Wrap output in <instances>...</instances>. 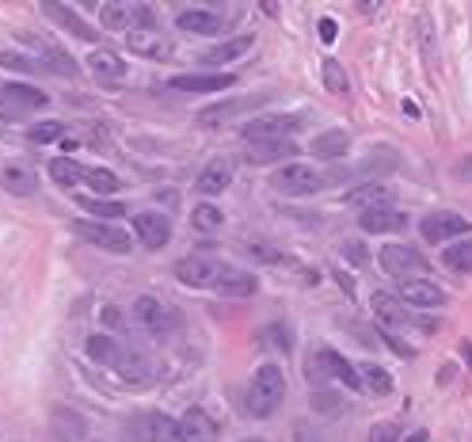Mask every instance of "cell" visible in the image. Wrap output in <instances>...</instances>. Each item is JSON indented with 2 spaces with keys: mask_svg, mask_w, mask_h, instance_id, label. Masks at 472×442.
<instances>
[{
  "mask_svg": "<svg viewBox=\"0 0 472 442\" xmlns=\"http://www.w3.org/2000/svg\"><path fill=\"white\" fill-rule=\"evenodd\" d=\"M286 401V374L282 366L263 363L260 370L251 374V385H248V412L255 419H267L274 416V408Z\"/></svg>",
  "mask_w": 472,
  "mask_h": 442,
  "instance_id": "6da1fadb",
  "label": "cell"
},
{
  "mask_svg": "<svg viewBox=\"0 0 472 442\" xmlns=\"http://www.w3.org/2000/svg\"><path fill=\"white\" fill-rule=\"evenodd\" d=\"M271 187L278 195H286V199H309V195H320L328 187V176L320 172V168L313 164H282L278 172L271 176Z\"/></svg>",
  "mask_w": 472,
  "mask_h": 442,
  "instance_id": "7a4b0ae2",
  "label": "cell"
},
{
  "mask_svg": "<svg viewBox=\"0 0 472 442\" xmlns=\"http://www.w3.org/2000/svg\"><path fill=\"white\" fill-rule=\"evenodd\" d=\"M309 382H339L347 389H362L358 385V366L351 359H343V355L332 351V347H320L309 359Z\"/></svg>",
  "mask_w": 472,
  "mask_h": 442,
  "instance_id": "3957f363",
  "label": "cell"
},
{
  "mask_svg": "<svg viewBox=\"0 0 472 442\" xmlns=\"http://www.w3.org/2000/svg\"><path fill=\"white\" fill-rule=\"evenodd\" d=\"M236 19H241V8H183L176 15V27L187 35H221L229 31Z\"/></svg>",
  "mask_w": 472,
  "mask_h": 442,
  "instance_id": "277c9868",
  "label": "cell"
},
{
  "mask_svg": "<svg viewBox=\"0 0 472 442\" xmlns=\"http://www.w3.org/2000/svg\"><path fill=\"white\" fill-rule=\"evenodd\" d=\"M370 309H374V317H377V324L385 328V332H393V328H412V324H419L416 321V313L407 309L396 293H389V290H377L374 298H370ZM423 332H431L435 324H419Z\"/></svg>",
  "mask_w": 472,
  "mask_h": 442,
  "instance_id": "5b68a950",
  "label": "cell"
},
{
  "mask_svg": "<svg viewBox=\"0 0 472 442\" xmlns=\"http://www.w3.org/2000/svg\"><path fill=\"white\" fill-rule=\"evenodd\" d=\"M293 134H302L297 115H260L244 122V141H293Z\"/></svg>",
  "mask_w": 472,
  "mask_h": 442,
  "instance_id": "8992f818",
  "label": "cell"
},
{
  "mask_svg": "<svg viewBox=\"0 0 472 442\" xmlns=\"http://www.w3.org/2000/svg\"><path fill=\"white\" fill-rule=\"evenodd\" d=\"M73 233L80 241H88L96 248H107V252H118V256H126L130 252V233L118 225H103V221H92V218H77L73 221Z\"/></svg>",
  "mask_w": 472,
  "mask_h": 442,
  "instance_id": "52a82bcc",
  "label": "cell"
},
{
  "mask_svg": "<svg viewBox=\"0 0 472 442\" xmlns=\"http://www.w3.org/2000/svg\"><path fill=\"white\" fill-rule=\"evenodd\" d=\"M225 267L221 260H213V256H187L176 263V279L183 286H195V290H213L218 286V279L225 275Z\"/></svg>",
  "mask_w": 472,
  "mask_h": 442,
  "instance_id": "ba28073f",
  "label": "cell"
},
{
  "mask_svg": "<svg viewBox=\"0 0 472 442\" xmlns=\"http://www.w3.org/2000/svg\"><path fill=\"white\" fill-rule=\"evenodd\" d=\"M468 229H472L468 218L454 214V210H435V214L423 218L419 233H423V241H431V244H446V241H465Z\"/></svg>",
  "mask_w": 472,
  "mask_h": 442,
  "instance_id": "9c48e42d",
  "label": "cell"
},
{
  "mask_svg": "<svg viewBox=\"0 0 472 442\" xmlns=\"http://www.w3.org/2000/svg\"><path fill=\"white\" fill-rule=\"evenodd\" d=\"M377 260L393 279H419V271H426V260L407 244H385L377 252Z\"/></svg>",
  "mask_w": 472,
  "mask_h": 442,
  "instance_id": "30bf717a",
  "label": "cell"
},
{
  "mask_svg": "<svg viewBox=\"0 0 472 442\" xmlns=\"http://www.w3.org/2000/svg\"><path fill=\"white\" fill-rule=\"evenodd\" d=\"M134 237L149 252H160L171 241V221L160 214V210H141V214H134Z\"/></svg>",
  "mask_w": 472,
  "mask_h": 442,
  "instance_id": "8fae6325",
  "label": "cell"
},
{
  "mask_svg": "<svg viewBox=\"0 0 472 442\" xmlns=\"http://www.w3.org/2000/svg\"><path fill=\"white\" fill-rule=\"evenodd\" d=\"M396 298L404 305H416V309H442L446 305V290L435 286L431 279H400Z\"/></svg>",
  "mask_w": 472,
  "mask_h": 442,
  "instance_id": "7c38bea8",
  "label": "cell"
},
{
  "mask_svg": "<svg viewBox=\"0 0 472 442\" xmlns=\"http://www.w3.org/2000/svg\"><path fill=\"white\" fill-rule=\"evenodd\" d=\"M176 92H195V96H210V92H221L236 84V73H180L168 80Z\"/></svg>",
  "mask_w": 472,
  "mask_h": 442,
  "instance_id": "4fadbf2b",
  "label": "cell"
},
{
  "mask_svg": "<svg viewBox=\"0 0 472 442\" xmlns=\"http://www.w3.org/2000/svg\"><path fill=\"white\" fill-rule=\"evenodd\" d=\"M115 374L122 377L126 385H134V389H145V385H153V377H157L153 363H149L145 355L130 351V347H126V351H122V359L115 363Z\"/></svg>",
  "mask_w": 472,
  "mask_h": 442,
  "instance_id": "5bb4252c",
  "label": "cell"
},
{
  "mask_svg": "<svg viewBox=\"0 0 472 442\" xmlns=\"http://www.w3.org/2000/svg\"><path fill=\"white\" fill-rule=\"evenodd\" d=\"M134 317H138V324H141L145 332H153V335H160V332H168L171 324H176L171 309H168L164 302H157V298H138V302H134Z\"/></svg>",
  "mask_w": 472,
  "mask_h": 442,
  "instance_id": "9a60e30c",
  "label": "cell"
},
{
  "mask_svg": "<svg viewBox=\"0 0 472 442\" xmlns=\"http://www.w3.org/2000/svg\"><path fill=\"white\" fill-rule=\"evenodd\" d=\"M126 46H130L134 54H141V57H153V61H160V57H168V54H171V46H168V38L160 35V27H138V31H126Z\"/></svg>",
  "mask_w": 472,
  "mask_h": 442,
  "instance_id": "2e32d148",
  "label": "cell"
},
{
  "mask_svg": "<svg viewBox=\"0 0 472 442\" xmlns=\"http://www.w3.org/2000/svg\"><path fill=\"white\" fill-rule=\"evenodd\" d=\"M0 96H5L8 103H15L19 111H38V108H46L50 103V96L42 92V88H35V84H24V80H5L0 84Z\"/></svg>",
  "mask_w": 472,
  "mask_h": 442,
  "instance_id": "e0dca14e",
  "label": "cell"
},
{
  "mask_svg": "<svg viewBox=\"0 0 472 442\" xmlns=\"http://www.w3.org/2000/svg\"><path fill=\"white\" fill-rule=\"evenodd\" d=\"M251 46H255V35H236V38H225V42H218V46L202 50V66H229V61H236V57L251 54Z\"/></svg>",
  "mask_w": 472,
  "mask_h": 442,
  "instance_id": "ac0fdd59",
  "label": "cell"
},
{
  "mask_svg": "<svg viewBox=\"0 0 472 442\" xmlns=\"http://www.w3.org/2000/svg\"><path fill=\"white\" fill-rule=\"evenodd\" d=\"M244 157L251 164H274V160H293L297 141H244Z\"/></svg>",
  "mask_w": 472,
  "mask_h": 442,
  "instance_id": "d6986e66",
  "label": "cell"
},
{
  "mask_svg": "<svg viewBox=\"0 0 472 442\" xmlns=\"http://www.w3.org/2000/svg\"><path fill=\"white\" fill-rule=\"evenodd\" d=\"M358 225L366 229V233H396V229L407 225V214H400L393 206H377V210H362Z\"/></svg>",
  "mask_w": 472,
  "mask_h": 442,
  "instance_id": "ffe728a7",
  "label": "cell"
},
{
  "mask_svg": "<svg viewBox=\"0 0 472 442\" xmlns=\"http://www.w3.org/2000/svg\"><path fill=\"white\" fill-rule=\"evenodd\" d=\"M5 187H8V195H19V199H27V195H35L38 191V172L31 164H24V160H12V164H5Z\"/></svg>",
  "mask_w": 472,
  "mask_h": 442,
  "instance_id": "44dd1931",
  "label": "cell"
},
{
  "mask_svg": "<svg viewBox=\"0 0 472 442\" xmlns=\"http://www.w3.org/2000/svg\"><path fill=\"white\" fill-rule=\"evenodd\" d=\"M229 183H232V164L218 157V160H210V164L202 168V172H199L195 191H199V195H221Z\"/></svg>",
  "mask_w": 472,
  "mask_h": 442,
  "instance_id": "7402d4cb",
  "label": "cell"
},
{
  "mask_svg": "<svg viewBox=\"0 0 472 442\" xmlns=\"http://www.w3.org/2000/svg\"><path fill=\"white\" fill-rule=\"evenodd\" d=\"M183 431H187V442H213L221 427H218V419H213L206 408H187Z\"/></svg>",
  "mask_w": 472,
  "mask_h": 442,
  "instance_id": "603a6c76",
  "label": "cell"
},
{
  "mask_svg": "<svg viewBox=\"0 0 472 442\" xmlns=\"http://www.w3.org/2000/svg\"><path fill=\"white\" fill-rule=\"evenodd\" d=\"M88 69L96 73V80L103 84H118L126 77V61L115 54V50H92L88 54Z\"/></svg>",
  "mask_w": 472,
  "mask_h": 442,
  "instance_id": "cb8c5ba5",
  "label": "cell"
},
{
  "mask_svg": "<svg viewBox=\"0 0 472 442\" xmlns=\"http://www.w3.org/2000/svg\"><path fill=\"white\" fill-rule=\"evenodd\" d=\"M218 293H225V298H251L255 290H260V283H255L248 271L241 267H225V275L218 279V286H213Z\"/></svg>",
  "mask_w": 472,
  "mask_h": 442,
  "instance_id": "d4e9b609",
  "label": "cell"
},
{
  "mask_svg": "<svg viewBox=\"0 0 472 442\" xmlns=\"http://www.w3.org/2000/svg\"><path fill=\"white\" fill-rule=\"evenodd\" d=\"M263 103V96H251V99H229V103H221V108H210V111H202L199 115V126H221V122H229L232 115H244V111H255Z\"/></svg>",
  "mask_w": 472,
  "mask_h": 442,
  "instance_id": "484cf974",
  "label": "cell"
},
{
  "mask_svg": "<svg viewBox=\"0 0 472 442\" xmlns=\"http://www.w3.org/2000/svg\"><path fill=\"white\" fill-rule=\"evenodd\" d=\"M358 385L362 393H370V396H389L393 393V374L377 366V363H362L358 366Z\"/></svg>",
  "mask_w": 472,
  "mask_h": 442,
  "instance_id": "4316f807",
  "label": "cell"
},
{
  "mask_svg": "<svg viewBox=\"0 0 472 442\" xmlns=\"http://www.w3.org/2000/svg\"><path fill=\"white\" fill-rule=\"evenodd\" d=\"M42 8H46V12L57 19V24L69 31V35H77V38H84V42H99V31L84 24V19H80L73 8H66V5H54V0H50V5H42Z\"/></svg>",
  "mask_w": 472,
  "mask_h": 442,
  "instance_id": "83f0119b",
  "label": "cell"
},
{
  "mask_svg": "<svg viewBox=\"0 0 472 442\" xmlns=\"http://www.w3.org/2000/svg\"><path fill=\"white\" fill-rule=\"evenodd\" d=\"M351 149V134L347 130H328L313 138V157L316 160H343V153Z\"/></svg>",
  "mask_w": 472,
  "mask_h": 442,
  "instance_id": "f1b7e54d",
  "label": "cell"
},
{
  "mask_svg": "<svg viewBox=\"0 0 472 442\" xmlns=\"http://www.w3.org/2000/svg\"><path fill=\"white\" fill-rule=\"evenodd\" d=\"M343 202L358 206V214H362V210L389 206V202H393V191H389V187H385V183H366V187H354L351 195H343Z\"/></svg>",
  "mask_w": 472,
  "mask_h": 442,
  "instance_id": "f546056e",
  "label": "cell"
},
{
  "mask_svg": "<svg viewBox=\"0 0 472 442\" xmlns=\"http://www.w3.org/2000/svg\"><path fill=\"white\" fill-rule=\"evenodd\" d=\"M84 347H88V359H92V363L111 366V370H115V363L122 359V351H126L118 340H111V335H99V332H92V335H88V344H84Z\"/></svg>",
  "mask_w": 472,
  "mask_h": 442,
  "instance_id": "4dcf8cb0",
  "label": "cell"
},
{
  "mask_svg": "<svg viewBox=\"0 0 472 442\" xmlns=\"http://www.w3.org/2000/svg\"><path fill=\"white\" fill-rule=\"evenodd\" d=\"M35 46L42 50V61H46V69L54 73V77H77V61L57 46V42H46V38H38Z\"/></svg>",
  "mask_w": 472,
  "mask_h": 442,
  "instance_id": "1f68e13d",
  "label": "cell"
},
{
  "mask_svg": "<svg viewBox=\"0 0 472 442\" xmlns=\"http://www.w3.org/2000/svg\"><path fill=\"white\" fill-rule=\"evenodd\" d=\"M50 176H54V183H57V187H66V191H73L77 183H84V176H88V168L77 164L73 157H57V160H50Z\"/></svg>",
  "mask_w": 472,
  "mask_h": 442,
  "instance_id": "d6a6232c",
  "label": "cell"
},
{
  "mask_svg": "<svg viewBox=\"0 0 472 442\" xmlns=\"http://www.w3.org/2000/svg\"><path fill=\"white\" fill-rule=\"evenodd\" d=\"M149 438H153V442H187V431H183L180 419L157 412L153 419H149Z\"/></svg>",
  "mask_w": 472,
  "mask_h": 442,
  "instance_id": "836d02e7",
  "label": "cell"
},
{
  "mask_svg": "<svg viewBox=\"0 0 472 442\" xmlns=\"http://www.w3.org/2000/svg\"><path fill=\"white\" fill-rule=\"evenodd\" d=\"M77 202L88 210V214H96V221L103 218V221H118V218H126V206L122 202H115V199H96V195H77Z\"/></svg>",
  "mask_w": 472,
  "mask_h": 442,
  "instance_id": "e575fe53",
  "label": "cell"
},
{
  "mask_svg": "<svg viewBox=\"0 0 472 442\" xmlns=\"http://www.w3.org/2000/svg\"><path fill=\"white\" fill-rule=\"evenodd\" d=\"M442 263H446L449 271H457V275L472 271V237H465V241H457V244H449V248L442 252Z\"/></svg>",
  "mask_w": 472,
  "mask_h": 442,
  "instance_id": "d590c367",
  "label": "cell"
},
{
  "mask_svg": "<svg viewBox=\"0 0 472 442\" xmlns=\"http://www.w3.org/2000/svg\"><path fill=\"white\" fill-rule=\"evenodd\" d=\"M190 225L199 229V233H218V229L225 225V214L218 206H210V202H199L195 210H190Z\"/></svg>",
  "mask_w": 472,
  "mask_h": 442,
  "instance_id": "8d00e7d4",
  "label": "cell"
},
{
  "mask_svg": "<svg viewBox=\"0 0 472 442\" xmlns=\"http://www.w3.org/2000/svg\"><path fill=\"white\" fill-rule=\"evenodd\" d=\"M0 66H5V69H19V73H50L42 57H27V54H15V50L0 54Z\"/></svg>",
  "mask_w": 472,
  "mask_h": 442,
  "instance_id": "74e56055",
  "label": "cell"
},
{
  "mask_svg": "<svg viewBox=\"0 0 472 442\" xmlns=\"http://www.w3.org/2000/svg\"><path fill=\"white\" fill-rule=\"evenodd\" d=\"M61 134H66V126H61L57 118H46V122H35L27 130V141L31 145H50V141H61Z\"/></svg>",
  "mask_w": 472,
  "mask_h": 442,
  "instance_id": "f35d334b",
  "label": "cell"
},
{
  "mask_svg": "<svg viewBox=\"0 0 472 442\" xmlns=\"http://www.w3.org/2000/svg\"><path fill=\"white\" fill-rule=\"evenodd\" d=\"M84 183H88L96 195H115V191H118V176H115V172H107V168H88V176H84Z\"/></svg>",
  "mask_w": 472,
  "mask_h": 442,
  "instance_id": "ab89813d",
  "label": "cell"
},
{
  "mask_svg": "<svg viewBox=\"0 0 472 442\" xmlns=\"http://www.w3.org/2000/svg\"><path fill=\"white\" fill-rule=\"evenodd\" d=\"M324 84H328V92H335V96H343L347 92V73H343V66L339 61H324Z\"/></svg>",
  "mask_w": 472,
  "mask_h": 442,
  "instance_id": "60d3db41",
  "label": "cell"
},
{
  "mask_svg": "<svg viewBox=\"0 0 472 442\" xmlns=\"http://www.w3.org/2000/svg\"><path fill=\"white\" fill-rule=\"evenodd\" d=\"M343 256H347L351 267H362L366 263V248H362L358 241H343Z\"/></svg>",
  "mask_w": 472,
  "mask_h": 442,
  "instance_id": "b9f144b4",
  "label": "cell"
},
{
  "mask_svg": "<svg viewBox=\"0 0 472 442\" xmlns=\"http://www.w3.org/2000/svg\"><path fill=\"white\" fill-rule=\"evenodd\" d=\"M396 438H400V427L396 424H377L370 431V442H396Z\"/></svg>",
  "mask_w": 472,
  "mask_h": 442,
  "instance_id": "7bdbcfd3",
  "label": "cell"
},
{
  "mask_svg": "<svg viewBox=\"0 0 472 442\" xmlns=\"http://www.w3.org/2000/svg\"><path fill=\"white\" fill-rule=\"evenodd\" d=\"M263 340H274L282 351H290V328H282V324H274V328H267L263 332Z\"/></svg>",
  "mask_w": 472,
  "mask_h": 442,
  "instance_id": "ee69618b",
  "label": "cell"
},
{
  "mask_svg": "<svg viewBox=\"0 0 472 442\" xmlns=\"http://www.w3.org/2000/svg\"><path fill=\"white\" fill-rule=\"evenodd\" d=\"M0 118H5V122H19V118H27V111H19L15 103H8L5 96H0Z\"/></svg>",
  "mask_w": 472,
  "mask_h": 442,
  "instance_id": "f6af8a7d",
  "label": "cell"
},
{
  "mask_svg": "<svg viewBox=\"0 0 472 442\" xmlns=\"http://www.w3.org/2000/svg\"><path fill=\"white\" fill-rule=\"evenodd\" d=\"M103 324L107 328H122V313L115 305H103Z\"/></svg>",
  "mask_w": 472,
  "mask_h": 442,
  "instance_id": "bcb514c9",
  "label": "cell"
},
{
  "mask_svg": "<svg viewBox=\"0 0 472 442\" xmlns=\"http://www.w3.org/2000/svg\"><path fill=\"white\" fill-rule=\"evenodd\" d=\"M320 38L335 42V19H320Z\"/></svg>",
  "mask_w": 472,
  "mask_h": 442,
  "instance_id": "7dc6e473",
  "label": "cell"
},
{
  "mask_svg": "<svg viewBox=\"0 0 472 442\" xmlns=\"http://www.w3.org/2000/svg\"><path fill=\"white\" fill-rule=\"evenodd\" d=\"M407 442H426V431H416V435L407 438Z\"/></svg>",
  "mask_w": 472,
  "mask_h": 442,
  "instance_id": "c3c4849f",
  "label": "cell"
}]
</instances>
